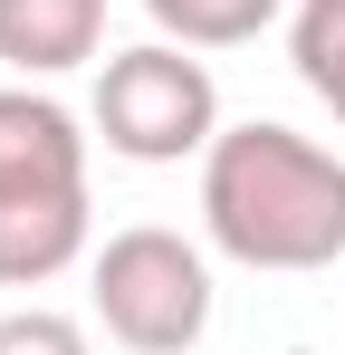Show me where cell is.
<instances>
[{
    "instance_id": "277c9868",
    "label": "cell",
    "mask_w": 345,
    "mask_h": 355,
    "mask_svg": "<svg viewBox=\"0 0 345 355\" xmlns=\"http://www.w3.org/2000/svg\"><path fill=\"white\" fill-rule=\"evenodd\" d=\"M96 135L125 164H182V154H211L221 135V87L211 67L192 58L182 39H144V49H115L96 67Z\"/></svg>"
},
{
    "instance_id": "8992f818",
    "label": "cell",
    "mask_w": 345,
    "mask_h": 355,
    "mask_svg": "<svg viewBox=\"0 0 345 355\" xmlns=\"http://www.w3.org/2000/svg\"><path fill=\"white\" fill-rule=\"evenodd\" d=\"M288 58L307 77V96L345 125V0H297L288 10Z\"/></svg>"
},
{
    "instance_id": "ba28073f",
    "label": "cell",
    "mask_w": 345,
    "mask_h": 355,
    "mask_svg": "<svg viewBox=\"0 0 345 355\" xmlns=\"http://www.w3.org/2000/svg\"><path fill=\"white\" fill-rule=\"evenodd\" d=\"M0 355H87V327L57 307H10L0 317Z\"/></svg>"
},
{
    "instance_id": "5b68a950",
    "label": "cell",
    "mask_w": 345,
    "mask_h": 355,
    "mask_svg": "<svg viewBox=\"0 0 345 355\" xmlns=\"http://www.w3.org/2000/svg\"><path fill=\"white\" fill-rule=\"evenodd\" d=\"M106 49V0H0V67L48 87Z\"/></svg>"
},
{
    "instance_id": "3957f363",
    "label": "cell",
    "mask_w": 345,
    "mask_h": 355,
    "mask_svg": "<svg viewBox=\"0 0 345 355\" xmlns=\"http://www.w3.org/2000/svg\"><path fill=\"white\" fill-rule=\"evenodd\" d=\"M87 297L125 355H192L211 327V259L163 221H134L87 259Z\"/></svg>"
},
{
    "instance_id": "6da1fadb",
    "label": "cell",
    "mask_w": 345,
    "mask_h": 355,
    "mask_svg": "<svg viewBox=\"0 0 345 355\" xmlns=\"http://www.w3.org/2000/svg\"><path fill=\"white\" fill-rule=\"evenodd\" d=\"M202 231L240 269H336L345 259V164L297 125H221L202 154Z\"/></svg>"
},
{
    "instance_id": "52a82bcc",
    "label": "cell",
    "mask_w": 345,
    "mask_h": 355,
    "mask_svg": "<svg viewBox=\"0 0 345 355\" xmlns=\"http://www.w3.org/2000/svg\"><path fill=\"white\" fill-rule=\"evenodd\" d=\"M144 10H154V29L182 39V49H249L288 0H144Z\"/></svg>"
},
{
    "instance_id": "7a4b0ae2",
    "label": "cell",
    "mask_w": 345,
    "mask_h": 355,
    "mask_svg": "<svg viewBox=\"0 0 345 355\" xmlns=\"http://www.w3.org/2000/svg\"><path fill=\"white\" fill-rule=\"evenodd\" d=\"M87 259V135L48 87H0V288H48Z\"/></svg>"
}]
</instances>
